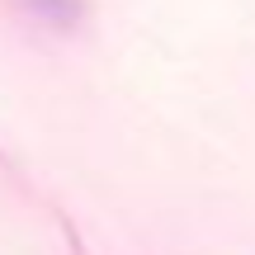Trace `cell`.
I'll use <instances>...</instances> for the list:
<instances>
[{
	"instance_id": "1",
	"label": "cell",
	"mask_w": 255,
	"mask_h": 255,
	"mask_svg": "<svg viewBox=\"0 0 255 255\" xmlns=\"http://www.w3.org/2000/svg\"><path fill=\"white\" fill-rule=\"evenodd\" d=\"M14 9L47 28H76L85 19V0H14Z\"/></svg>"
}]
</instances>
